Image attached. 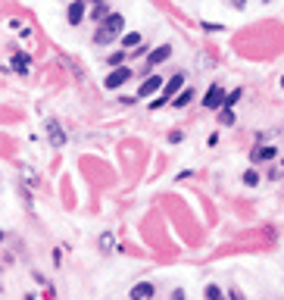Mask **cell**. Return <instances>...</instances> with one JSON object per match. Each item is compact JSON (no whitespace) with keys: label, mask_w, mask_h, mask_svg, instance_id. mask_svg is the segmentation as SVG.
<instances>
[{"label":"cell","mask_w":284,"mask_h":300,"mask_svg":"<svg viewBox=\"0 0 284 300\" xmlns=\"http://www.w3.org/2000/svg\"><path fill=\"white\" fill-rule=\"evenodd\" d=\"M88 3H94V6H100V3H103V0H88Z\"/></svg>","instance_id":"22"},{"label":"cell","mask_w":284,"mask_h":300,"mask_svg":"<svg viewBox=\"0 0 284 300\" xmlns=\"http://www.w3.org/2000/svg\"><path fill=\"white\" fill-rule=\"evenodd\" d=\"M191 100H194V88H184L181 94H178V97L172 100V107H178V110H184V107H187V103H191Z\"/></svg>","instance_id":"10"},{"label":"cell","mask_w":284,"mask_h":300,"mask_svg":"<svg viewBox=\"0 0 284 300\" xmlns=\"http://www.w3.org/2000/svg\"><path fill=\"white\" fill-rule=\"evenodd\" d=\"M159 88H165V85H162V75H150V78H144V82H141V88H138V100H147L153 91H159Z\"/></svg>","instance_id":"4"},{"label":"cell","mask_w":284,"mask_h":300,"mask_svg":"<svg viewBox=\"0 0 284 300\" xmlns=\"http://www.w3.org/2000/svg\"><path fill=\"white\" fill-rule=\"evenodd\" d=\"M172 300H187V297H184L181 288H175V291H172Z\"/></svg>","instance_id":"20"},{"label":"cell","mask_w":284,"mask_h":300,"mask_svg":"<svg viewBox=\"0 0 284 300\" xmlns=\"http://www.w3.org/2000/svg\"><path fill=\"white\" fill-rule=\"evenodd\" d=\"M47 135H50V144H53V147H63V144H66V132H63L53 119L47 122Z\"/></svg>","instance_id":"8"},{"label":"cell","mask_w":284,"mask_h":300,"mask_svg":"<svg viewBox=\"0 0 284 300\" xmlns=\"http://www.w3.org/2000/svg\"><path fill=\"white\" fill-rule=\"evenodd\" d=\"M122 47H141V31H128L122 38Z\"/></svg>","instance_id":"11"},{"label":"cell","mask_w":284,"mask_h":300,"mask_svg":"<svg viewBox=\"0 0 284 300\" xmlns=\"http://www.w3.org/2000/svg\"><path fill=\"white\" fill-rule=\"evenodd\" d=\"M153 297V285L150 282H141L132 288V300H150Z\"/></svg>","instance_id":"9"},{"label":"cell","mask_w":284,"mask_h":300,"mask_svg":"<svg viewBox=\"0 0 284 300\" xmlns=\"http://www.w3.org/2000/svg\"><path fill=\"white\" fill-rule=\"evenodd\" d=\"M25 63H28V60H25V56H19V60L13 63V69H16V72H19V75H25Z\"/></svg>","instance_id":"17"},{"label":"cell","mask_w":284,"mask_h":300,"mask_svg":"<svg viewBox=\"0 0 284 300\" xmlns=\"http://www.w3.org/2000/svg\"><path fill=\"white\" fill-rule=\"evenodd\" d=\"M244 184H250V188H253V184H259V172L247 169V172H244Z\"/></svg>","instance_id":"14"},{"label":"cell","mask_w":284,"mask_h":300,"mask_svg":"<svg viewBox=\"0 0 284 300\" xmlns=\"http://www.w3.org/2000/svg\"><path fill=\"white\" fill-rule=\"evenodd\" d=\"M122 28H125L122 13H110V16L100 22V28L94 31V41H97V44H113V41L122 34Z\"/></svg>","instance_id":"1"},{"label":"cell","mask_w":284,"mask_h":300,"mask_svg":"<svg viewBox=\"0 0 284 300\" xmlns=\"http://www.w3.org/2000/svg\"><path fill=\"white\" fill-rule=\"evenodd\" d=\"M122 60H125V50H116V53L110 56V66H116V69H119V66H122Z\"/></svg>","instance_id":"16"},{"label":"cell","mask_w":284,"mask_h":300,"mask_svg":"<svg viewBox=\"0 0 284 300\" xmlns=\"http://www.w3.org/2000/svg\"><path fill=\"white\" fill-rule=\"evenodd\" d=\"M184 91V72H175V75H169V82H165V88H162V94H159V100H153L150 107L153 110H159L162 103H169L172 97H178Z\"/></svg>","instance_id":"2"},{"label":"cell","mask_w":284,"mask_h":300,"mask_svg":"<svg viewBox=\"0 0 284 300\" xmlns=\"http://www.w3.org/2000/svg\"><path fill=\"white\" fill-rule=\"evenodd\" d=\"M241 94H244L241 88H238V91H231V94L225 97V107H222V110H234V107H238V100H241Z\"/></svg>","instance_id":"12"},{"label":"cell","mask_w":284,"mask_h":300,"mask_svg":"<svg viewBox=\"0 0 284 300\" xmlns=\"http://www.w3.org/2000/svg\"><path fill=\"white\" fill-rule=\"evenodd\" d=\"M263 3H272V0H263Z\"/></svg>","instance_id":"23"},{"label":"cell","mask_w":284,"mask_h":300,"mask_svg":"<svg viewBox=\"0 0 284 300\" xmlns=\"http://www.w3.org/2000/svg\"><path fill=\"white\" fill-rule=\"evenodd\" d=\"M231 6H238V9H244V6H247V0H231Z\"/></svg>","instance_id":"21"},{"label":"cell","mask_w":284,"mask_h":300,"mask_svg":"<svg viewBox=\"0 0 284 300\" xmlns=\"http://www.w3.org/2000/svg\"><path fill=\"white\" fill-rule=\"evenodd\" d=\"M100 244H103V250H106V253H110V247H113V238H110V235H103V241H100Z\"/></svg>","instance_id":"19"},{"label":"cell","mask_w":284,"mask_h":300,"mask_svg":"<svg viewBox=\"0 0 284 300\" xmlns=\"http://www.w3.org/2000/svg\"><path fill=\"white\" fill-rule=\"evenodd\" d=\"M128 78H132V69L119 66V69H113V72H110V78H106V88H119V85L128 82Z\"/></svg>","instance_id":"7"},{"label":"cell","mask_w":284,"mask_h":300,"mask_svg":"<svg viewBox=\"0 0 284 300\" xmlns=\"http://www.w3.org/2000/svg\"><path fill=\"white\" fill-rule=\"evenodd\" d=\"M206 300H225L222 288H219V285H206Z\"/></svg>","instance_id":"13"},{"label":"cell","mask_w":284,"mask_h":300,"mask_svg":"<svg viewBox=\"0 0 284 300\" xmlns=\"http://www.w3.org/2000/svg\"><path fill=\"white\" fill-rule=\"evenodd\" d=\"M106 16H110V13H106V6H103V3H100V6H94V13H91V19H94V22H103Z\"/></svg>","instance_id":"15"},{"label":"cell","mask_w":284,"mask_h":300,"mask_svg":"<svg viewBox=\"0 0 284 300\" xmlns=\"http://www.w3.org/2000/svg\"><path fill=\"white\" fill-rule=\"evenodd\" d=\"M169 56H172V44H159V47L153 50V53H147V66L153 69V66L165 63V60H169Z\"/></svg>","instance_id":"6"},{"label":"cell","mask_w":284,"mask_h":300,"mask_svg":"<svg viewBox=\"0 0 284 300\" xmlns=\"http://www.w3.org/2000/svg\"><path fill=\"white\" fill-rule=\"evenodd\" d=\"M234 122V113L231 110H222V125H231Z\"/></svg>","instance_id":"18"},{"label":"cell","mask_w":284,"mask_h":300,"mask_svg":"<svg viewBox=\"0 0 284 300\" xmlns=\"http://www.w3.org/2000/svg\"><path fill=\"white\" fill-rule=\"evenodd\" d=\"M281 85H284V78H281Z\"/></svg>","instance_id":"24"},{"label":"cell","mask_w":284,"mask_h":300,"mask_svg":"<svg viewBox=\"0 0 284 300\" xmlns=\"http://www.w3.org/2000/svg\"><path fill=\"white\" fill-rule=\"evenodd\" d=\"M85 9H88V0H72L69 3V25H81V19H85Z\"/></svg>","instance_id":"5"},{"label":"cell","mask_w":284,"mask_h":300,"mask_svg":"<svg viewBox=\"0 0 284 300\" xmlns=\"http://www.w3.org/2000/svg\"><path fill=\"white\" fill-rule=\"evenodd\" d=\"M225 97H228V94L222 91V85H212L206 94H203V107L206 110H222L225 107Z\"/></svg>","instance_id":"3"}]
</instances>
